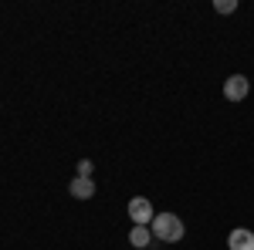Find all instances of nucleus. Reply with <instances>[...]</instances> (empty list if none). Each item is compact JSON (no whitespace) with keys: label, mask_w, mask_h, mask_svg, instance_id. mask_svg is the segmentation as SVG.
Masks as SVG:
<instances>
[{"label":"nucleus","mask_w":254,"mask_h":250,"mask_svg":"<svg viewBox=\"0 0 254 250\" xmlns=\"http://www.w3.org/2000/svg\"><path fill=\"white\" fill-rule=\"evenodd\" d=\"M149 230H153V237L163 240V244H176V240H183L187 227H183V220L173 216V213H156V220L149 223Z\"/></svg>","instance_id":"f257e3e1"},{"label":"nucleus","mask_w":254,"mask_h":250,"mask_svg":"<svg viewBox=\"0 0 254 250\" xmlns=\"http://www.w3.org/2000/svg\"><path fill=\"white\" fill-rule=\"evenodd\" d=\"M129 216H132L136 227H149L156 220V210H153V203L146 196H136V200H129Z\"/></svg>","instance_id":"f03ea898"},{"label":"nucleus","mask_w":254,"mask_h":250,"mask_svg":"<svg viewBox=\"0 0 254 250\" xmlns=\"http://www.w3.org/2000/svg\"><path fill=\"white\" fill-rule=\"evenodd\" d=\"M248 92H251V81L244 75H231L224 81V98H227V101H244Z\"/></svg>","instance_id":"7ed1b4c3"},{"label":"nucleus","mask_w":254,"mask_h":250,"mask_svg":"<svg viewBox=\"0 0 254 250\" xmlns=\"http://www.w3.org/2000/svg\"><path fill=\"white\" fill-rule=\"evenodd\" d=\"M227 247H231V250H254V230H244V227L231 230V237H227Z\"/></svg>","instance_id":"20e7f679"},{"label":"nucleus","mask_w":254,"mask_h":250,"mask_svg":"<svg viewBox=\"0 0 254 250\" xmlns=\"http://www.w3.org/2000/svg\"><path fill=\"white\" fill-rule=\"evenodd\" d=\"M68 190H71V196H75V200H92V196H95V183H92V179H81V176H75Z\"/></svg>","instance_id":"39448f33"},{"label":"nucleus","mask_w":254,"mask_h":250,"mask_svg":"<svg viewBox=\"0 0 254 250\" xmlns=\"http://www.w3.org/2000/svg\"><path fill=\"white\" fill-rule=\"evenodd\" d=\"M153 240H156V237H153V230H149V227H136V223H132V230H129V244H132L136 250L149 247Z\"/></svg>","instance_id":"423d86ee"},{"label":"nucleus","mask_w":254,"mask_h":250,"mask_svg":"<svg viewBox=\"0 0 254 250\" xmlns=\"http://www.w3.org/2000/svg\"><path fill=\"white\" fill-rule=\"evenodd\" d=\"M214 10H217V14H234V10H237V0H217Z\"/></svg>","instance_id":"0eeeda50"},{"label":"nucleus","mask_w":254,"mask_h":250,"mask_svg":"<svg viewBox=\"0 0 254 250\" xmlns=\"http://www.w3.org/2000/svg\"><path fill=\"white\" fill-rule=\"evenodd\" d=\"M92 169H95L92 159H78V176H81V179H92Z\"/></svg>","instance_id":"6e6552de"}]
</instances>
